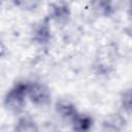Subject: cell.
I'll list each match as a JSON object with an SVG mask.
<instances>
[{
	"label": "cell",
	"instance_id": "7a4b0ae2",
	"mask_svg": "<svg viewBox=\"0 0 132 132\" xmlns=\"http://www.w3.org/2000/svg\"><path fill=\"white\" fill-rule=\"evenodd\" d=\"M27 97L28 100L37 107L48 106L52 102V92L50 88L44 82L38 80L28 81Z\"/></svg>",
	"mask_w": 132,
	"mask_h": 132
},
{
	"label": "cell",
	"instance_id": "5b68a950",
	"mask_svg": "<svg viewBox=\"0 0 132 132\" xmlns=\"http://www.w3.org/2000/svg\"><path fill=\"white\" fill-rule=\"evenodd\" d=\"M55 111L62 121L68 122L69 124L79 112L76 108V105L72 101H70L69 99H64V98L58 99L56 101Z\"/></svg>",
	"mask_w": 132,
	"mask_h": 132
},
{
	"label": "cell",
	"instance_id": "8992f818",
	"mask_svg": "<svg viewBox=\"0 0 132 132\" xmlns=\"http://www.w3.org/2000/svg\"><path fill=\"white\" fill-rule=\"evenodd\" d=\"M71 15V9L66 2H54L50 5V21L53 20L58 24H66Z\"/></svg>",
	"mask_w": 132,
	"mask_h": 132
},
{
	"label": "cell",
	"instance_id": "3957f363",
	"mask_svg": "<svg viewBox=\"0 0 132 132\" xmlns=\"http://www.w3.org/2000/svg\"><path fill=\"white\" fill-rule=\"evenodd\" d=\"M127 126V120L122 112H111L107 114L102 123L103 132H124Z\"/></svg>",
	"mask_w": 132,
	"mask_h": 132
},
{
	"label": "cell",
	"instance_id": "30bf717a",
	"mask_svg": "<svg viewBox=\"0 0 132 132\" xmlns=\"http://www.w3.org/2000/svg\"><path fill=\"white\" fill-rule=\"evenodd\" d=\"M95 12L102 16H110L114 12V6L112 2L109 1H96L92 3Z\"/></svg>",
	"mask_w": 132,
	"mask_h": 132
},
{
	"label": "cell",
	"instance_id": "9c48e42d",
	"mask_svg": "<svg viewBox=\"0 0 132 132\" xmlns=\"http://www.w3.org/2000/svg\"><path fill=\"white\" fill-rule=\"evenodd\" d=\"M120 106L123 112L127 116L131 114L132 110V91L131 88L124 89L120 94Z\"/></svg>",
	"mask_w": 132,
	"mask_h": 132
},
{
	"label": "cell",
	"instance_id": "6da1fadb",
	"mask_svg": "<svg viewBox=\"0 0 132 132\" xmlns=\"http://www.w3.org/2000/svg\"><path fill=\"white\" fill-rule=\"evenodd\" d=\"M27 88L28 81L21 80L16 81L11 88L8 89L3 98L4 107L8 111L12 113H20L21 111H23L28 100Z\"/></svg>",
	"mask_w": 132,
	"mask_h": 132
},
{
	"label": "cell",
	"instance_id": "8fae6325",
	"mask_svg": "<svg viewBox=\"0 0 132 132\" xmlns=\"http://www.w3.org/2000/svg\"><path fill=\"white\" fill-rule=\"evenodd\" d=\"M39 132H61V131L55 123L51 121H46L43 122L41 126H39Z\"/></svg>",
	"mask_w": 132,
	"mask_h": 132
},
{
	"label": "cell",
	"instance_id": "ba28073f",
	"mask_svg": "<svg viewBox=\"0 0 132 132\" xmlns=\"http://www.w3.org/2000/svg\"><path fill=\"white\" fill-rule=\"evenodd\" d=\"M13 132H39V125L29 116H23L14 124Z\"/></svg>",
	"mask_w": 132,
	"mask_h": 132
},
{
	"label": "cell",
	"instance_id": "52a82bcc",
	"mask_svg": "<svg viewBox=\"0 0 132 132\" xmlns=\"http://www.w3.org/2000/svg\"><path fill=\"white\" fill-rule=\"evenodd\" d=\"M94 124L95 121L92 116L81 112H78L70 123L72 132H91Z\"/></svg>",
	"mask_w": 132,
	"mask_h": 132
},
{
	"label": "cell",
	"instance_id": "277c9868",
	"mask_svg": "<svg viewBox=\"0 0 132 132\" xmlns=\"http://www.w3.org/2000/svg\"><path fill=\"white\" fill-rule=\"evenodd\" d=\"M32 40L38 45H46L52 40V29L50 19L45 18L37 23L32 31Z\"/></svg>",
	"mask_w": 132,
	"mask_h": 132
},
{
	"label": "cell",
	"instance_id": "7c38bea8",
	"mask_svg": "<svg viewBox=\"0 0 132 132\" xmlns=\"http://www.w3.org/2000/svg\"><path fill=\"white\" fill-rule=\"evenodd\" d=\"M5 50H6V48H5V46H4V45H3V43L0 41V58H1V57H3V56L5 55V52H6Z\"/></svg>",
	"mask_w": 132,
	"mask_h": 132
}]
</instances>
